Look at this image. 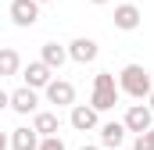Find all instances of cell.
Segmentation results:
<instances>
[{
    "label": "cell",
    "mask_w": 154,
    "mask_h": 150,
    "mask_svg": "<svg viewBox=\"0 0 154 150\" xmlns=\"http://www.w3.org/2000/svg\"><path fill=\"white\" fill-rule=\"evenodd\" d=\"M140 7L136 4H118L115 7V29H122V32H133V29H140Z\"/></svg>",
    "instance_id": "obj_10"
},
{
    "label": "cell",
    "mask_w": 154,
    "mask_h": 150,
    "mask_svg": "<svg viewBox=\"0 0 154 150\" xmlns=\"http://www.w3.org/2000/svg\"><path fill=\"white\" fill-rule=\"evenodd\" d=\"M11 111L14 114H36L39 111V93L29 89V86L14 89V93H11Z\"/></svg>",
    "instance_id": "obj_8"
},
{
    "label": "cell",
    "mask_w": 154,
    "mask_h": 150,
    "mask_svg": "<svg viewBox=\"0 0 154 150\" xmlns=\"http://www.w3.org/2000/svg\"><path fill=\"white\" fill-rule=\"evenodd\" d=\"M32 129H36L39 140L57 136V129H61V118H57V111H36V114H32Z\"/></svg>",
    "instance_id": "obj_12"
},
{
    "label": "cell",
    "mask_w": 154,
    "mask_h": 150,
    "mask_svg": "<svg viewBox=\"0 0 154 150\" xmlns=\"http://www.w3.org/2000/svg\"><path fill=\"white\" fill-rule=\"evenodd\" d=\"M68 122H72L75 132H93V129H100V114L93 111L90 104H75L72 114H68Z\"/></svg>",
    "instance_id": "obj_7"
},
{
    "label": "cell",
    "mask_w": 154,
    "mask_h": 150,
    "mask_svg": "<svg viewBox=\"0 0 154 150\" xmlns=\"http://www.w3.org/2000/svg\"><path fill=\"white\" fill-rule=\"evenodd\" d=\"M7 147H11V136H7V132L0 129V150H7Z\"/></svg>",
    "instance_id": "obj_19"
},
{
    "label": "cell",
    "mask_w": 154,
    "mask_h": 150,
    "mask_svg": "<svg viewBox=\"0 0 154 150\" xmlns=\"http://www.w3.org/2000/svg\"><path fill=\"white\" fill-rule=\"evenodd\" d=\"M122 125H125V132H136V136H143V132H151L154 129V114L147 104H133L125 118H122Z\"/></svg>",
    "instance_id": "obj_3"
},
{
    "label": "cell",
    "mask_w": 154,
    "mask_h": 150,
    "mask_svg": "<svg viewBox=\"0 0 154 150\" xmlns=\"http://www.w3.org/2000/svg\"><path fill=\"white\" fill-rule=\"evenodd\" d=\"M43 93H47V104H54V107H75V86L68 79H50V86Z\"/></svg>",
    "instance_id": "obj_5"
},
{
    "label": "cell",
    "mask_w": 154,
    "mask_h": 150,
    "mask_svg": "<svg viewBox=\"0 0 154 150\" xmlns=\"http://www.w3.org/2000/svg\"><path fill=\"white\" fill-rule=\"evenodd\" d=\"M151 89H154V79H151V72L143 64H125L118 72V93H125L133 100H147Z\"/></svg>",
    "instance_id": "obj_1"
},
{
    "label": "cell",
    "mask_w": 154,
    "mask_h": 150,
    "mask_svg": "<svg viewBox=\"0 0 154 150\" xmlns=\"http://www.w3.org/2000/svg\"><path fill=\"white\" fill-rule=\"evenodd\" d=\"M11 150H39V136H36V129H29V125L11 129Z\"/></svg>",
    "instance_id": "obj_14"
},
{
    "label": "cell",
    "mask_w": 154,
    "mask_h": 150,
    "mask_svg": "<svg viewBox=\"0 0 154 150\" xmlns=\"http://www.w3.org/2000/svg\"><path fill=\"white\" fill-rule=\"evenodd\" d=\"M36 4H47V0H36Z\"/></svg>",
    "instance_id": "obj_23"
},
{
    "label": "cell",
    "mask_w": 154,
    "mask_h": 150,
    "mask_svg": "<svg viewBox=\"0 0 154 150\" xmlns=\"http://www.w3.org/2000/svg\"><path fill=\"white\" fill-rule=\"evenodd\" d=\"M7 107H11V93H7V89H0V111H7Z\"/></svg>",
    "instance_id": "obj_18"
},
{
    "label": "cell",
    "mask_w": 154,
    "mask_h": 150,
    "mask_svg": "<svg viewBox=\"0 0 154 150\" xmlns=\"http://www.w3.org/2000/svg\"><path fill=\"white\" fill-rule=\"evenodd\" d=\"M39 150H65V140L61 136H47V140H39Z\"/></svg>",
    "instance_id": "obj_16"
},
{
    "label": "cell",
    "mask_w": 154,
    "mask_h": 150,
    "mask_svg": "<svg viewBox=\"0 0 154 150\" xmlns=\"http://www.w3.org/2000/svg\"><path fill=\"white\" fill-rule=\"evenodd\" d=\"M151 132H154V129H151Z\"/></svg>",
    "instance_id": "obj_25"
},
{
    "label": "cell",
    "mask_w": 154,
    "mask_h": 150,
    "mask_svg": "<svg viewBox=\"0 0 154 150\" xmlns=\"http://www.w3.org/2000/svg\"><path fill=\"white\" fill-rule=\"evenodd\" d=\"M39 61H43V64H47L50 72H57V68H61V64L68 61V46H65V43H54V39H50V43H43V50H39Z\"/></svg>",
    "instance_id": "obj_11"
},
{
    "label": "cell",
    "mask_w": 154,
    "mask_h": 150,
    "mask_svg": "<svg viewBox=\"0 0 154 150\" xmlns=\"http://www.w3.org/2000/svg\"><path fill=\"white\" fill-rule=\"evenodd\" d=\"M22 72V57H18V50H11V46H4L0 50V79H11V75Z\"/></svg>",
    "instance_id": "obj_15"
},
{
    "label": "cell",
    "mask_w": 154,
    "mask_h": 150,
    "mask_svg": "<svg viewBox=\"0 0 154 150\" xmlns=\"http://www.w3.org/2000/svg\"><path fill=\"white\" fill-rule=\"evenodd\" d=\"M147 100H151V104H147V107H151V114H154V89H151V97H147Z\"/></svg>",
    "instance_id": "obj_21"
},
{
    "label": "cell",
    "mask_w": 154,
    "mask_h": 150,
    "mask_svg": "<svg viewBox=\"0 0 154 150\" xmlns=\"http://www.w3.org/2000/svg\"><path fill=\"white\" fill-rule=\"evenodd\" d=\"M97 54H100V46H97V39H90V36H75L68 43V61H75V64H93Z\"/></svg>",
    "instance_id": "obj_6"
},
{
    "label": "cell",
    "mask_w": 154,
    "mask_h": 150,
    "mask_svg": "<svg viewBox=\"0 0 154 150\" xmlns=\"http://www.w3.org/2000/svg\"><path fill=\"white\" fill-rule=\"evenodd\" d=\"M97 132H100V150H118L122 140H125V125L122 122H104Z\"/></svg>",
    "instance_id": "obj_13"
},
{
    "label": "cell",
    "mask_w": 154,
    "mask_h": 150,
    "mask_svg": "<svg viewBox=\"0 0 154 150\" xmlns=\"http://www.w3.org/2000/svg\"><path fill=\"white\" fill-rule=\"evenodd\" d=\"M79 150H100V147H93V143H82V147H79Z\"/></svg>",
    "instance_id": "obj_20"
},
{
    "label": "cell",
    "mask_w": 154,
    "mask_h": 150,
    "mask_svg": "<svg viewBox=\"0 0 154 150\" xmlns=\"http://www.w3.org/2000/svg\"><path fill=\"white\" fill-rule=\"evenodd\" d=\"M133 150H154V132H143V136H136Z\"/></svg>",
    "instance_id": "obj_17"
},
{
    "label": "cell",
    "mask_w": 154,
    "mask_h": 150,
    "mask_svg": "<svg viewBox=\"0 0 154 150\" xmlns=\"http://www.w3.org/2000/svg\"><path fill=\"white\" fill-rule=\"evenodd\" d=\"M118 82H115V75L111 72H97L93 75V97H90V107L97 114H104V111H111L118 104Z\"/></svg>",
    "instance_id": "obj_2"
},
{
    "label": "cell",
    "mask_w": 154,
    "mask_h": 150,
    "mask_svg": "<svg viewBox=\"0 0 154 150\" xmlns=\"http://www.w3.org/2000/svg\"><path fill=\"white\" fill-rule=\"evenodd\" d=\"M0 50H4V43H0Z\"/></svg>",
    "instance_id": "obj_24"
},
{
    "label": "cell",
    "mask_w": 154,
    "mask_h": 150,
    "mask_svg": "<svg viewBox=\"0 0 154 150\" xmlns=\"http://www.w3.org/2000/svg\"><path fill=\"white\" fill-rule=\"evenodd\" d=\"M22 79H25V86H29V89H47V86H50V79H54V72H50L43 61H29V64H25V72H22Z\"/></svg>",
    "instance_id": "obj_9"
},
{
    "label": "cell",
    "mask_w": 154,
    "mask_h": 150,
    "mask_svg": "<svg viewBox=\"0 0 154 150\" xmlns=\"http://www.w3.org/2000/svg\"><path fill=\"white\" fill-rule=\"evenodd\" d=\"M7 14H11V22H14L18 29H32L39 22V4L36 0H11Z\"/></svg>",
    "instance_id": "obj_4"
},
{
    "label": "cell",
    "mask_w": 154,
    "mask_h": 150,
    "mask_svg": "<svg viewBox=\"0 0 154 150\" xmlns=\"http://www.w3.org/2000/svg\"><path fill=\"white\" fill-rule=\"evenodd\" d=\"M90 4H111V0H90Z\"/></svg>",
    "instance_id": "obj_22"
}]
</instances>
